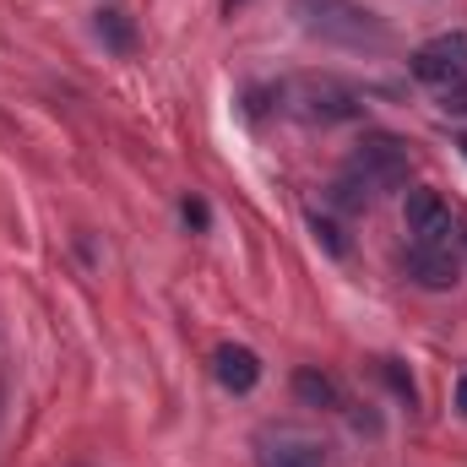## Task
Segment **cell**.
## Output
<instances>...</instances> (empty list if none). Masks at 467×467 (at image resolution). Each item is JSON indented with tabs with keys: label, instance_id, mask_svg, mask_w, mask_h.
Returning a JSON list of instances; mask_svg holds the SVG:
<instances>
[{
	"label": "cell",
	"instance_id": "cell-1",
	"mask_svg": "<svg viewBox=\"0 0 467 467\" xmlns=\"http://www.w3.org/2000/svg\"><path fill=\"white\" fill-rule=\"evenodd\" d=\"M299 27L321 44H343V49H386L391 44V27L358 5V0H288Z\"/></svg>",
	"mask_w": 467,
	"mask_h": 467
},
{
	"label": "cell",
	"instance_id": "cell-2",
	"mask_svg": "<svg viewBox=\"0 0 467 467\" xmlns=\"http://www.w3.org/2000/svg\"><path fill=\"white\" fill-rule=\"evenodd\" d=\"M408 169H413V158H408V147H402L397 136H364V141L353 147L343 180H337V202H343V207H364L369 196L408 185Z\"/></svg>",
	"mask_w": 467,
	"mask_h": 467
},
{
	"label": "cell",
	"instance_id": "cell-3",
	"mask_svg": "<svg viewBox=\"0 0 467 467\" xmlns=\"http://www.w3.org/2000/svg\"><path fill=\"white\" fill-rule=\"evenodd\" d=\"M283 99H288L294 115L310 119V125H337V119L358 115V99H353L337 77H299V82L283 88Z\"/></svg>",
	"mask_w": 467,
	"mask_h": 467
},
{
	"label": "cell",
	"instance_id": "cell-4",
	"mask_svg": "<svg viewBox=\"0 0 467 467\" xmlns=\"http://www.w3.org/2000/svg\"><path fill=\"white\" fill-rule=\"evenodd\" d=\"M408 71H413L424 88H435V93H446V88L467 82V27L441 33V38H430V44H419V49H413V60H408Z\"/></svg>",
	"mask_w": 467,
	"mask_h": 467
},
{
	"label": "cell",
	"instance_id": "cell-5",
	"mask_svg": "<svg viewBox=\"0 0 467 467\" xmlns=\"http://www.w3.org/2000/svg\"><path fill=\"white\" fill-rule=\"evenodd\" d=\"M402 218H408L413 244H451V207L435 191H408Z\"/></svg>",
	"mask_w": 467,
	"mask_h": 467
},
{
	"label": "cell",
	"instance_id": "cell-6",
	"mask_svg": "<svg viewBox=\"0 0 467 467\" xmlns=\"http://www.w3.org/2000/svg\"><path fill=\"white\" fill-rule=\"evenodd\" d=\"M408 277H413L419 288L441 294V288H457L462 261H457L451 244H408Z\"/></svg>",
	"mask_w": 467,
	"mask_h": 467
},
{
	"label": "cell",
	"instance_id": "cell-7",
	"mask_svg": "<svg viewBox=\"0 0 467 467\" xmlns=\"http://www.w3.org/2000/svg\"><path fill=\"white\" fill-rule=\"evenodd\" d=\"M213 375H218L223 391L244 397V391H255V380H261V358L244 348V343H223V348L213 353Z\"/></svg>",
	"mask_w": 467,
	"mask_h": 467
},
{
	"label": "cell",
	"instance_id": "cell-8",
	"mask_svg": "<svg viewBox=\"0 0 467 467\" xmlns=\"http://www.w3.org/2000/svg\"><path fill=\"white\" fill-rule=\"evenodd\" d=\"M294 397L305 402V408H337L343 402V391H337V380L327 375V369H294Z\"/></svg>",
	"mask_w": 467,
	"mask_h": 467
},
{
	"label": "cell",
	"instance_id": "cell-9",
	"mask_svg": "<svg viewBox=\"0 0 467 467\" xmlns=\"http://www.w3.org/2000/svg\"><path fill=\"white\" fill-rule=\"evenodd\" d=\"M266 467H321V451L310 441H277L266 451Z\"/></svg>",
	"mask_w": 467,
	"mask_h": 467
},
{
	"label": "cell",
	"instance_id": "cell-10",
	"mask_svg": "<svg viewBox=\"0 0 467 467\" xmlns=\"http://www.w3.org/2000/svg\"><path fill=\"white\" fill-rule=\"evenodd\" d=\"M99 38H104L115 55H130V49H136V33H130L125 11H99Z\"/></svg>",
	"mask_w": 467,
	"mask_h": 467
},
{
	"label": "cell",
	"instance_id": "cell-11",
	"mask_svg": "<svg viewBox=\"0 0 467 467\" xmlns=\"http://www.w3.org/2000/svg\"><path fill=\"white\" fill-rule=\"evenodd\" d=\"M310 229H316V239H321V244H327V250H332V255H343V250H348V244H343V234L332 229V223H327V218H321V213H316V218H310Z\"/></svg>",
	"mask_w": 467,
	"mask_h": 467
},
{
	"label": "cell",
	"instance_id": "cell-12",
	"mask_svg": "<svg viewBox=\"0 0 467 467\" xmlns=\"http://www.w3.org/2000/svg\"><path fill=\"white\" fill-rule=\"evenodd\" d=\"M180 218H185V229H207V202H196V196H185V202H180Z\"/></svg>",
	"mask_w": 467,
	"mask_h": 467
},
{
	"label": "cell",
	"instance_id": "cell-13",
	"mask_svg": "<svg viewBox=\"0 0 467 467\" xmlns=\"http://www.w3.org/2000/svg\"><path fill=\"white\" fill-rule=\"evenodd\" d=\"M435 99H441V109H446V115H467V82L446 88V93H435Z\"/></svg>",
	"mask_w": 467,
	"mask_h": 467
},
{
	"label": "cell",
	"instance_id": "cell-14",
	"mask_svg": "<svg viewBox=\"0 0 467 467\" xmlns=\"http://www.w3.org/2000/svg\"><path fill=\"white\" fill-rule=\"evenodd\" d=\"M386 380H391V386H397V391H402V397L413 402V380H408V375H402V369H397L391 358H386Z\"/></svg>",
	"mask_w": 467,
	"mask_h": 467
},
{
	"label": "cell",
	"instance_id": "cell-15",
	"mask_svg": "<svg viewBox=\"0 0 467 467\" xmlns=\"http://www.w3.org/2000/svg\"><path fill=\"white\" fill-rule=\"evenodd\" d=\"M457 413H467V375L457 380Z\"/></svg>",
	"mask_w": 467,
	"mask_h": 467
},
{
	"label": "cell",
	"instance_id": "cell-16",
	"mask_svg": "<svg viewBox=\"0 0 467 467\" xmlns=\"http://www.w3.org/2000/svg\"><path fill=\"white\" fill-rule=\"evenodd\" d=\"M234 5H244V0H223V11H229V16H234Z\"/></svg>",
	"mask_w": 467,
	"mask_h": 467
},
{
	"label": "cell",
	"instance_id": "cell-17",
	"mask_svg": "<svg viewBox=\"0 0 467 467\" xmlns=\"http://www.w3.org/2000/svg\"><path fill=\"white\" fill-rule=\"evenodd\" d=\"M462 239H467V218H462Z\"/></svg>",
	"mask_w": 467,
	"mask_h": 467
},
{
	"label": "cell",
	"instance_id": "cell-18",
	"mask_svg": "<svg viewBox=\"0 0 467 467\" xmlns=\"http://www.w3.org/2000/svg\"><path fill=\"white\" fill-rule=\"evenodd\" d=\"M462 147H467V141H462Z\"/></svg>",
	"mask_w": 467,
	"mask_h": 467
}]
</instances>
